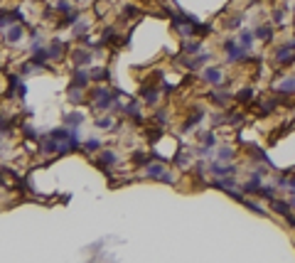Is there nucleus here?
<instances>
[{
    "label": "nucleus",
    "instance_id": "nucleus-1",
    "mask_svg": "<svg viewBox=\"0 0 295 263\" xmlns=\"http://www.w3.org/2000/svg\"><path fill=\"white\" fill-rule=\"evenodd\" d=\"M145 175L150 180H160V182H172V175L167 172V167L163 163H148L145 165Z\"/></svg>",
    "mask_w": 295,
    "mask_h": 263
},
{
    "label": "nucleus",
    "instance_id": "nucleus-2",
    "mask_svg": "<svg viewBox=\"0 0 295 263\" xmlns=\"http://www.w3.org/2000/svg\"><path fill=\"white\" fill-rule=\"evenodd\" d=\"M116 96H118V91H106V89H96V91L91 94V99H94L96 108H101V111H106L111 103H114V101H116Z\"/></svg>",
    "mask_w": 295,
    "mask_h": 263
},
{
    "label": "nucleus",
    "instance_id": "nucleus-3",
    "mask_svg": "<svg viewBox=\"0 0 295 263\" xmlns=\"http://www.w3.org/2000/svg\"><path fill=\"white\" fill-rule=\"evenodd\" d=\"M295 62V49L290 45H283L278 52H276V64L278 66H290Z\"/></svg>",
    "mask_w": 295,
    "mask_h": 263
},
{
    "label": "nucleus",
    "instance_id": "nucleus-4",
    "mask_svg": "<svg viewBox=\"0 0 295 263\" xmlns=\"http://www.w3.org/2000/svg\"><path fill=\"white\" fill-rule=\"evenodd\" d=\"M253 34H256V40H261V42H271L273 40V25H258L256 30H253Z\"/></svg>",
    "mask_w": 295,
    "mask_h": 263
},
{
    "label": "nucleus",
    "instance_id": "nucleus-5",
    "mask_svg": "<svg viewBox=\"0 0 295 263\" xmlns=\"http://www.w3.org/2000/svg\"><path fill=\"white\" fill-rule=\"evenodd\" d=\"M253 40H256V34H253V30H241L239 32V37H236V42L246 49V52H251V47H253Z\"/></svg>",
    "mask_w": 295,
    "mask_h": 263
},
{
    "label": "nucleus",
    "instance_id": "nucleus-6",
    "mask_svg": "<svg viewBox=\"0 0 295 263\" xmlns=\"http://www.w3.org/2000/svg\"><path fill=\"white\" fill-rule=\"evenodd\" d=\"M5 40H8L10 45H17V42L22 40V27L13 22V25H10V27L5 30Z\"/></svg>",
    "mask_w": 295,
    "mask_h": 263
},
{
    "label": "nucleus",
    "instance_id": "nucleus-7",
    "mask_svg": "<svg viewBox=\"0 0 295 263\" xmlns=\"http://www.w3.org/2000/svg\"><path fill=\"white\" fill-rule=\"evenodd\" d=\"M202 77H204V82H209V84H221V82H224V74H221V69H204Z\"/></svg>",
    "mask_w": 295,
    "mask_h": 263
},
{
    "label": "nucleus",
    "instance_id": "nucleus-8",
    "mask_svg": "<svg viewBox=\"0 0 295 263\" xmlns=\"http://www.w3.org/2000/svg\"><path fill=\"white\" fill-rule=\"evenodd\" d=\"M234 155H236V150H234L231 145H221V148H219L216 160H219V163H231V160H234Z\"/></svg>",
    "mask_w": 295,
    "mask_h": 263
},
{
    "label": "nucleus",
    "instance_id": "nucleus-9",
    "mask_svg": "<svg viewBox=\"0 0 295 263\" xmlns=\"http://www.w3.org/2000/svg\"><path fill=\"white\" fill-rule=\"evenodd\" d=\"M202 118H204V111H202V108H197V111H192V116H190V118H184L182 128H184V131H190V128H192V126H197Z\"/></svg>",
    "mask_w": 295,
    "mask_h": 263
},
{
    "label": "nucleus",
    "instance_id": "nucleus-10",
    "mask_svg": "<svg viewBox=\"0 0 295 263\" xmlns=\"http://www.w3.org/2000/svg\"><path fill=\"white\" fill-rule=\"evenodd\" d=\"M278 94H295V77H288L278 84Z\"/></svg>",
    "mask_w": 295,
    "mask_h": 263
},
{
    "label": "nucleus",
    "instance_id": "nucleus-11",
    "mask_svg": "<svg viewBox=\"0 0 295 263\" xmlns=\"http://www.w3.org/2000/svg\"><path fill=\"white\" fill-rule=\"evenodd\" d=\"M271 207L280 214V216H285V214H290V202H280V199H271Z\"/></svg>",
    "mask_w": 295,
    "mask_h": 263
},
{
    "label": "nucleus",
    "instance_id": "nucleus-12",
    "mask_svg": "<svg viewBox=\"0 0 295 263\" xmlns=\"http://www.w3.org/2000/svg\"><path fill=\"white\" fill-rule=\"evenodd\" d=\"M118 158H116V153H114V150H103V153H101V165H103V170H106V165H114ZM108 172V170H106Z\"/></svg>",
    "mask_w": 295,
    "mask_h": 263
},
{
    "label": "nucleus",
    "instance_id": "nucleus-13",
    "mask_svg": "<svg viewBox=\"0 0 295 263\" xmlns=\"http://www.w3.org/2000/svg\"><path fill=\"white\" fill-rule=\"evenodd\" d=\"M199 143L207 145V148H212V145H216V135L212 131H204V133H199Z\"/></svg>",
    "mask_w": 295,
    "mask_h": 263
},
{
    "label": "nucleus",
    "instance_id": "nucleus-14",
    "mask_svg": "<svg viewBox=\"0 0 295 263\" xmlns=\"http://www.w3.org/2000/svg\"><path fill=\"white\" fill-rule=\"evenodd\" d=\"M74 62H77V64H91V54L86 49H77V52H74Z\"/></svg>",
    "mask_w": 295,
    "mask_h": 263
},
{
    "label": "nucleus",
    "instance_id": "nucleus-15",
    "mask_svg": "<svg viewBox=\"0 0 295 263\" xmlns=\"http://www.w3.org/2000/svg\"><path fill=\"white\" fill-rule=\"evenodd\" d=\"M241 204H244V207H248V209H251V212H256V214H261V216H266V214H268V212H266V209H263L261 204H256V202H251L248 197H244V202H241Z\"/></svg>",
    "mask_w": 295,
    "mask_h": 263
},
{
    "label": "nucleus",
    "instance_id": "nucleus-16",
    "mask_svg": "<svg viewBox=\"0 0 295 263\" xmlns=\"http://www.w3.org/2000/svg\"><path fill=\"white\" fill-rule=\"evenodd\" d=\"M192 150H180V155H177V165L180 167H190V160H192Z\"/></svg>",
    "mask_w": 295,
    "mask_h": 263
},
{
    "label": "nucleus",
    "instance_id": "nucleus-17",
    "mask_svg": "<svg viewBox=\"0 0 295 263\" xmlns=\"http://www.w3.org/2000/svg\"><path fill=\"white\" fill-rule=\"evenodd\" d=\"M143 101H145L148 106H153V103L158 101V91H155V89H143Z\"/></svg>",
    "mask_w": 295,
    "mask_h": 263
},
{
    "label": "nucleus",
    "instance_id": "nucleus-18",
    "mask_svg": "<svg viewBox=\"0 0 295 263\" xmlns=\"http://www.w3.org/2000/svg\"><path fill=\"white\" fill-rule=\"evenodd\" d=\"M82 121H84L82 114H66V116H64V123H66V126H79Z\"/></svg>",
    "mask_w": 295,
    "mask_h": 263
},
{
    "label": "nucleus",
    "instance_id": "nucleus-19",
    "mask_svg": "<svg viewBox=\"0 0 295 263\" xmlns=\"http://www.w3.org/2000/svg\"><path fill=\"white\" fill-rule=\"evenodd\" d=\"M251 99H253V89H241V91L236 94V101H239V103H248Z\"/></svg>",
    "mask_w": 295,
    "mask_h": 263
},
{
    "label": "nucleus",
    "instance_id": "nucleus-20",
    "mask_svg": "<svg viewBox=\"0 0 295 263\" xmlns=\"http://www.w3.org/2000/svg\"><path fill=\"white\" fill-rule=\"evenodd\" d=\"M91 77L98 79V82H103V79H108V71H106V69H94V71H91Z\"/></svg>",
    "mask_w": 295,
    "mask_h": 263
},
{
    "label": "nucleus",
    "instance_id": "nucleus-21",
    "mask_svg": "<svg viewBox=\"0 0 295 263\" xmlns=\"http://www.w3.org/2000/svg\"><path fill=\"white\" fill-rule=\"evenodd\" d=\"M96 126H98V128H114V121H111V118H98Z\"/></svg>",
    "mask_w": 295,
    "mask_h": 263
},
{
    "label": "nucleus",
    "instance_id": "nucleus-22",
    "mask_svg": "<svg viewBox=\"0 0 295 263\" xmlns=\"http://www.w3.org/2000/svg\"><path fill=\"white\" fill-rule=\"evenodd\" d=\"M84 148H86V150H98V148H101V143H98V140H86V143H84Z\"/></svg>",
    "mask_w": 295,
    "mask_h": 263
},
{
    "label": "nucleus",
    "instance_id": "nucleus-23",
    "mask_svg": "<svg viewBox=\"0 0 295 263\" xmlns=\"http://www.w3.org/2000/svg\"><path fill=\"white\" fill-rule=\"evenodd\" d=\"M241 20H244V17H241V15H236V17H231V20L227 22V27H239V25H241Z\"/></svg>",
    "mask_w": 295,
    "mask_h": 263
},
{
    "label": "nucleus",
    "instance_id": "nucleus-24",
    "mask_svg": "<svg viewBox=\"0 0 295 263\" xmlns=\"http://www.w3.org/2000/svg\"><path fill=\"white\" fill-rule=\"evenodd\" d=\"M22 131H25V135H27V138H37V131H34L32 126H25Z\"/></svg>",
    "mask_w": 295,
    "mask_h": 263
},
{
    "label": "nucleus",
    "instance_id": "nucleus-25",
    "mask_svg": "<svg viewBox=\"0 0 295 263\" xmlns=\"http://www.w3.org/2000/svg\"><path fill=\"white\" fill-rule=\"evenodd\" d=\"M290 209H295V197H293V199H290Z\"/></svg>",
    "mask_w": 295,
    "mask_h": 263
},
{
    "label": "nucleus",
    "instance_id": "nucleus-26",
    "mask_svg": "<svg viewBox=\"0 0 295 263\" xmlns=\"http://www.w3.org/2000/svg\"><path fill=\"white\" fill-rule=\"evenodd\" d=\"M288 45H290V47H293V49H295V40H293V42H288Z\"/></svg>",
    "mask_w": 295,
    "mask_h": 263
},
{
    "label": "nucleus",
    "instance_id": "nucleus-27",
    "mask_svg": "<svg viewBox=\"0 0 295 263\" xmlns=\"http://www.w3.org/2000/svg\"><path fill=\"white\" fill-rule=\"evenodd\" d=\"M293 13H295V8H293Z\"/></svg>",
    "mask_w": 295,
    "mask_h": 263
}]
</instances>
